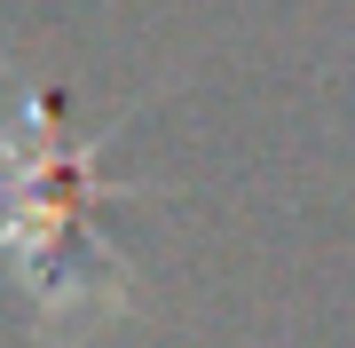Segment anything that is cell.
Segmentation results:
<instances>
[{
    "mask_svg": "<svg viewBox=\"0 0 355 348\" xmlns=\"http://www.w3.org/2000/svg\"><path fill=\"white\" fill-rule=\"evenodd\" d=\"M119 127L64 135V103L8 72V103H0V261L40 301V348H79L127 301V261L111 245H87V222L111 198H127V182L95 174Z\"/></svg>",
    "mask_w": 355,
    "mask_h": 348,
    "instance_id": "1",
    "label": "cell"
},
{
    "mask_svg": "<svg viewBox=\"0 0 355 348\" xmlns=\"http://www.w3.org/2000/svg\"><path fill=\"white\" fill-rule=\"evenodd\" d=\"M0 72H8V64H0Z\"/></svg>",
    "mask_w": 355,
    "mask_h": 348,
    "instance_id": "2",
    "label": "cell"
}]
</instances>
